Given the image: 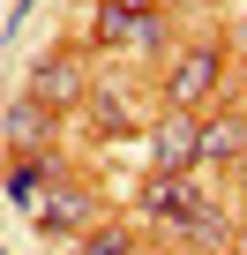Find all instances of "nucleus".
Returning a JSON list of instances; mask_svg holds the SVG:
<instances>
[{
	"label": "nucleus",
	"instance_id": "8",
	"mask_svg": "<svg viewBox=\"0 0 247 255\" xmlns=\"http://www.w3.org/2000/svg\"><path fill=\"white\" fill-rule=\"evenodd\" d=\"M90 120L105 128V135H120V128H128V113H120V98H105V90L90 98Z\"/></svg>",
	"mask_w": 247,
	"mask_h": 255
},
{
	"label": "nucleus",
	"instance_id": "7",
	"mask_svg": "<svg viewBox=\"0 0 247 255\" xmlns=\"http://www.w3.org/2000/svg\"><path fill=\"white\" fill-rule=\"evenodd\" d=\"M195 158H210V165L247 158V120H210V128H195Z\"/></svg>",
	"mask_w": 247,
	"mask_h": 255
},
{
	"label": "nucleus",
	"instance_id": "11",
	"mask_svg": "<svg viewBox=\"0 0 247 255\" xmlns=\"http://www.w3.org/2000/svg\"><path fill=\"white\" fill-rule=\"evenodd\" d=\"M232 255H247V225H240V233H232Z\"/></svg>",
	"mask_w": 247,
	"mask_h": 255
},
{
	"label": "nucleus",
	"instance_id": "6",
	"mask_svg": "<svg viewBox=\"0 0 247 255\" xmlns=\"http://www.w3.org/2000/svg\"><path fill=\"white\" fill-rule=\"evenodd\" d=\"M90 218H97V195H90V188H75V180H60V188L38 203V225H45V233H82Z\"/></svg>",
	"mask_w": 247,
	"mask_h": 255
},
{
	"label": "nucleus",
	"instance_id": "4",
	"mask_svg": "<svg viewBox=\"0 0 247 255\" xmlns=\"http://www.w3.org/2000/svg\"><path fill=\"white\" fill-rule=\"evenodd\" d=\"M195 128H202V120H187V113H165V120L150 128V165H158V173H187V165H195Z\"/></svg>",
	"mask_w": 247,
	"mask_h": 255
},
{
	"label": "nucleus",
	"instance_id": "12",
	"mask_svg": "<svg viewBox=\"0 0 247 255\" xmlns=\"http://www.w3.org/2000/svg\"><path fill=\"white\" fill-rule=\"evenodd\" d=\"M240 165H247V158H240Z\"/></svg>",
	"mask_w": 247,
	"mask_h": 255
},
{
	"label": "nucleus",
	"instance_id": "3",
	"mask_svg": "<svg viewBox=\"0 0 247 255\" xmlns=\"http://www.w3.org/2000/svg\"><path fill=\"white\" fill-rule=\"evenodd\" d=\"M45 143H53V113H45L38 98H15L8 113H0V150H23V158H45Z\"/></svg>",
	"mask_w": 247,
	"mask_h": 255
},
{
	"label": "nucleus",
	"instance_id": "9",
	"mask_svg": "<svg viewBox=\"0 0 247 255\" xmlns=\"http://www.w3.org/2000/svg\"><path fill=\"white\" fill-rule=\"evenodd\" d=\"M82 255H128V233L97 225V233H82Z\"/></svg>",
	"mask_w": 247,
	"mask_h": 255
},
{
	"label": "nucleus",
	"instance_id": "2",
	"mask_svg": "<svg viewBox=\"0 0 247 255\" xmlns=\"http://www.w3.org/2000/svg\"><path fill=\"white\" fill-rule=\"evenodd\" d=\"M82 90H90L82 53H53V60H38V68H30V90H23V98H38L45 113H60V105H75Z\"/></svg>",
	"mask_w": 247,
	"mask_h": 255
},
{
	"label": "nucleus",
	"instance_id": "10",
	"mask_svg": "<svg viewBox=\"0 0 247 255\" xmlns=\"http://www.w3.org/2000/svg\"><path fill=\"white\" fill-rule=\"evenodd\" d=\"M105 15H120V23H150L158 15V0H97Z\"/></svg>",
	"mask_w": 247,
	"mask_h": 255
},
{
	"label": "nucleus",
	"instance_id": "1",
	"mask_svg": "<svg viewBox=\"0 0 247 255\" xmlns=\"http://www.w3.org/2000/svg\"><path fill=\"white\" fill-rule=\"evenodd\" d=\"M217 83H225V60H217V45H187V53L165 68V105L195 120V113L217 98Z\"/></svg>",
	"mask_w": 247,
	"mask_h": 255
},
{
	"label": "nucleus",
	"instance_id": "5",
	"mask_svg": "<svg viewBox=\"0 0 247 255\" xmlns=\"http://www.w3.org/2000/svg\"><path fill=\"white\" fill-rule=\"evenodd\" d=\"M143 210H150L158 225H187V218L202 210V195H195L180 173H150V180H143Z\"/></svg>",
	"mask_w": 247,
	"mask_h": 255
}]
</instances>
